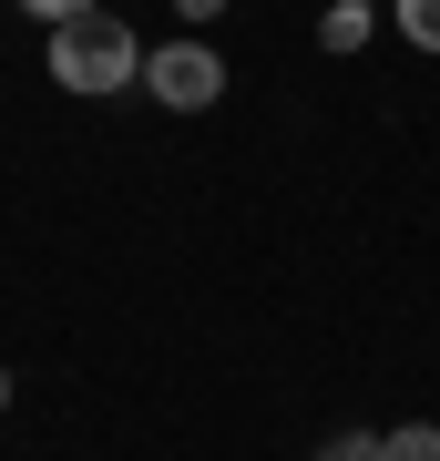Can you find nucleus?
I'll list each match as a JSON object with an SVG mask.
<instances>
[{"label":"nucleus","instance_id":"20e7f679","mask_svg":"<svg viewBox=\"0 0 440 461\" xmlns=\"http://www.w3.org/2000/svg\"><path fill=\"white\" fill-rule=\"evenodd\" d=\"M390 32H400L409 51H430V62H440V0H390Z\"/></svg>","mask_w":440,"mask_h":461},{"label":"nucleus","instance_id":"6e6552de","mask_svg":"<svg viewBox=\"0 0 440 461\" xmlns=\"http://www.w3.org/2000/svg\"><path fill=\"white\" fill-rule=\"evenodd\" d=\"M175 11H184V21L205 32V21H226V0H175Z\"/></svg>","mask_w":440,"mask_h":461},{"label":"nucleus","instance_id":"f03ea898","mask_svg":"<svg viewBox=\"0 0 440 461\" xmlns=\"http://www.w3.org/2000/svg\"><path fill=\"white\" fill-rule=\"evenodd\" d=\"M144 93L164 103V113H215V103H226V51H215L205 32L154 41L144 51Z\"/></svg>","mask_w":440,"mask_h":461},{"label":"nucleus","instance_id":"423d86ee","mask_svg":"<svg viewBox=\"0 0 440 461\" xmlns=\"http://www.w3.org/2000/svg\"><path fill=\"white\" fill-rule=\"evenodd\" d=\"M318 461H390V451H379V430H328Z\"/></svg>","mask_w":440,"mask_h":461},{"label":"nucleus","instance_id":"0eeeda50","mask_svg":"<svg viewBox=\"0 0 440 461\" xmlns=\"http://www.w3.org/2000/svg\"><path fill=\"white\" fill-rule=\"evenodd\" d=\"M21 11H31L41 32H51V21H82V11H103V0H21Z\"/></svg>","mask_w":440,"mask_h":461},{"label":"nucleus","instance_id":"7ed1b4c3","mask_svg":"<svg viewBox=\"0 0 440 461\" xmlns=\"http://www.w3.org/2000/svg\"><path fill=\"white\" fill-rule=\"evenodd\" d=\"M369 32H379L369 0H328V11H318V41L338 51V62H348V51H369Z\"/></svg>","mask_w":440,"mask_h":461},{"label":"nucleus","instance_id":"39448f33","mask_svg":"<svg viewBox=\"0 0 440 461\" xmlns=\"http://www.w3.org/2000/svg\"><path fill=\"white\" fill-rule=\"evenodd\" d=\"M379 451H390V461H440V420H400V430H379Z\"/></svg>","mask_w":440,"mask_h":461},{"label":"nucleus","instance_id":"f257e3e1","mask_svg":"<svg viewBox=\"0 0 440 461\" xmlns=\"http://www.w3.org/2000/svg\"><path fill=\"white\" fill-rule=\"evenodd\" d=\"M51 83L82 93V103L144 83V32H133L113 0H103V11H82V21H51Z\"/></svg>","mask_w":440,"mask_h":461},{"label":"nucleus","instance_id":"1a4fd4ad","mask_svg":"<svg viewBox=\"0 0 440 461\" xmlns=\"http://www.w3.org/2000/svg\"><path fill=\"white\" fill-rule=\"evenodd\" d=\"M0 411H11V369H0Z\"/></svg>","mask_w":440,"mask_h":461}]
</instances>
